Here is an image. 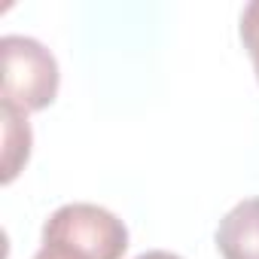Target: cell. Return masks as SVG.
<instances>
[{"label":"cell","instance_id":"6da1fadb","mask_svg":"<svg viewBox=\"0 0 259 259\" xmlns=\"http://www.w3.org/2000/svg\"><path fill=\"white\" fill-rule=\"evenodd\" d=\"M43 244L58 247L76 259H122L128 250V229L113 210L73 201L61 204L43 223Z\"/></svg>","mask_w":259,"mask_h":259},{"label":"cell","instance_id":"7a4b0ae2","mask_svg":"<svg viewBox=\"0 0 259 259\" xmlns=\"http://www.w3.org/2000/svg\"><path fill=\"white\" fill-rule=\"evenodd\" d=\"M4 58V85L0 104H10L22 113L43 110L58 95V61L55 55L34 37L7 34L0 40Z\"/></svg>","mask_w":259,"mask_h":259},{"label":"cell","instance_id":"3957f363","mask_svg":"<svg viewBox=\"0 0 259 259\" xmlns=\"http://www.w3.org/2000/svg\"><path fill=\"white\" fill-rule=\"evenodd\" d=\"M223 259H259V198L238 201L217 226Z\"/></svg>","mask_w":259,"mask_h":259},{"label":"cell","instance_id":"277c9868","mask_svg":"<svg viewBox=\"0 0 259 259\" xmlns=\"http://www.w3.org/2000/svg\"><path fill=\"white\" fill-rule=\"evenodd\" d=\"M0 119H4V183H13L31 156V125L28 113L10 104H0Z\"/></svg>","mask_w":259,"mask_h":259},{"label":"cell","instance_id":"5b68a950","mask_svg":"<svg viewBox=\"0 0 259 259\" xmlns=\"http://www.w3.org/2000/svg\"><path fill=\"white\" fill-rule=\"evenodd\" d=\"M241 43L253 58L256 79H259V0H250L241 13Z\"/></svg>","mask_w":259,"mask_h":259},{"label":"cell","instance_id":"8992f818","mask_svg":"<svg viewBox=\"0 0 259 259\" xmlns=\"http://www.w3.org/2000/svg\"><path fill=\"white\" fill-rule=\"evenodd\" d=\"M34 259H76V256H70V253H64V250H58V247L43 244V247H40V253H37Z\"/></svg>","mask_w":259,"mask_h":259},{"label":"cell","instance_id":"52a82bcc","mask_svg":"<svg viewBox=\"0 0 259 259\" xmlns=\"http://www.w3.org/2000/svg\"><path fill=\"white\" fill-rule=\"evenodd\" d=\"M138 259H183V256H177V253H168V250H147V253H141Z\"/></svg>","mask_w":259,"mask_h":259}]
</instances>
